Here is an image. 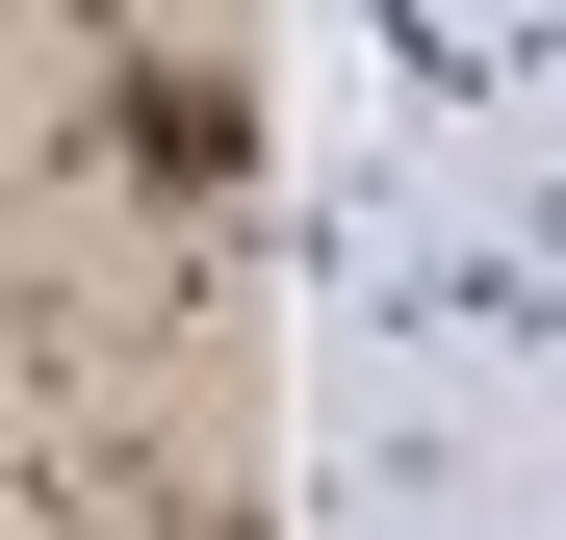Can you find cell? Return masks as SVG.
I'll return each instance as SVG.
<instances>
[{"instance_id":"1","label":"cell","mask_w":566,"mask_h":540,"mask_svg":"<svg viewBox=\"0 0 566 540\" xmlns=\"http://www.w3.org/2000/svg\"><path fill=\"white\" fill-rule=\"evenodd\" d=\"M438 540H566V515H515V489H490V515H438Z\"/></svg>"}]
</instances>
